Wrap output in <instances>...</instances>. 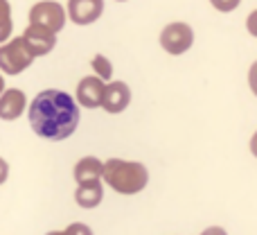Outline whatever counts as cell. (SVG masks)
<instances>
[{
  "label": "cell",
  "mask_w": 257,
  "mask_h": 235,
  "mask_svg": "<svg viewBox=\"0 0 257 235\" xmlns=\"http://www.w3.org/2000/svg\"><path fill=\"white\" fill-rule=\"evenodd\" d=\"M27 120L39 138L54 142L66 140L79 124V104L66 91L45 89L30 102Z\"/></svg>",
  "instance_id": "obj_1"
},
{
  "label": "cell",
  "mask_w": 257,
  "mask_h": 235,
  "mask_svg": "<svg viewBox=\"0 0 257 235\" xmlns=\"http://www.w3.org/2000/svg\"><path fill=\"white\" fill-rule=\"evenodd\" d=\"M102 179L120 195H138L149 183V170L138 161L108 159L104 163Z\"/></svg>",
  "instance_id": "obj_2"
},
{
  "label": "cell",
  "mask_w": 257,
  "mask_h": 235,
  "mask_svg": "<svg viewBox=\"0 0 257 235\" xmlns=\"http://www.w3.org/2000/svg\"><path fill=\"white\" fill-rule=\"evenodd\" d=\"M34 63V57L30 54V50L25 48L21 36L9 39L7 43L0 45V72L3 75H21Z\"/></svg>",
  "instance_id": "obj_3"
},
{
  "label": "cell",
  "mask_w": 257,
  "mask_h": 235,
  "mask_svg": "<svg viewBox=\"0 0 257 235\" xmlns=\"http://www.w3.org/2000/svg\"><path fill=\"white\" fill-rule=\"evenodd\" d=\"M66 21H68L66 9L57 0H41L30 9V25L43 27V30L52 32V34H59L66 27Z\"/></svg>",
  "instance_id": "obj_4"
},
{
  "label": "cell",
  "mask_w": 257,
  "mask_h": 235,
  "mask_svg": "<svg viewBox=\"0 0 257 235\" xmlns=\"http://www.w3.org/2000/svg\"><path fill=\"white\" fill-rule=\"evenodd\" d=\"M194 43V30L187 23H169L160 32V48L167 54H185Z\"/></svg>",
  "instance_id": "obj_5"
},
{
  "label": "cell",
  "mask_w": 257,
  "mask_h": 235,
  "mask_svg": "<svg viewBox=\"0 0 257 235\" xmlns=\"http://www.w3.org/2000/svg\"><path fill=\"white\" fill-rule=\"evenodd\" d=\"M21 39L34 59L50 54L54 50V45H57V34L43 30V27H34V25H27L25 32L21 34Z\"/></svg>",
  "instance_id": "obj_6"
},
{
  "label": "cell",
  "mask_w": 257,
  "mask_h": 235,
  "mask_svg": "<svg viewBox=\"0 0 257 235\" xmlns=\"http://www.w3.org/2000/svg\"><path fill=\"white\" fill-rule=\"evenodd\" d=\"M104 14V0H68L66 16L75 25H90Z\"/></svg>",
  "instance_id": "obj_7"
},
{
  "label": "cell",
  "mask_w": 257,
  "mask_h": 235,
  "mask_svg": "<svg viewBox=\"0 0 257 235\" xmlns=\"http://www.w3.org/2000/svg\"><path fill=\"white\" fill-rule=\"evenodd\" d=\"M131 104V89L124 82H111L104 86V95H102V109L106 113H122L124 109Z\"/></svg>",
  "instance_id": "obj_8"
},
{
  "label": "cell",
  "mask_w": 257,
  "mask_h": 235,
  "mask_svg": "<svg viewBox=\"0 0 257 235\" xmlns=\"http://www.w3.org/2000/svg\"><path fill=\"white\" fill-rule=\"evenodd\" d=\"M104 82L99 77L90 75L77 84V104H81L84 109H99L102 107V95H104Z\"/></svg>",
  "instance_id": "obj_9"
},
{
  "label": "cell",
  "mask_w": 257,
  "mask_h": 235,
  "mask_svg": "<svg viewBox=\"0 0 257 235\" xmlns=\"http://www.w3.org/2000/svg\"><path fill=\"white\" fill-rule=\"evenodd\" d=\"M27 109V98L21 89H5L0 93V120H18Z\"/></svg>",
  "instance_id": "obj_10"
},
{
  "label": "cell",
  "mask_w": 257,
  "mask_h": 235,
  "mask_svg": "<svg viewBox=\"0 0 257 235\" xmlns=\"http://www.w3.org/2000/svg\"><path fill=\"white\" fill-rule=\"evenodd\" d=\"M102 170L104 163L95 156H84L75 163L72 170V177H75L77 186H84V183H93V181H102Z\"/></svg>",
  "instance_id": "obj_11"
},
{
  "label": "cell",
  "mask_w": 257,
  "mask_h": 235,
  "mask_svg": "<svg viewBox=\"0 0 257 235\" xmlns=\"http://www.w3.org/2000/svg\"><path fill=\"white\" fill-rule=\"evenodd\" d=\"M104 199V186L102 181H93V183H84V186H77L75 190V201L81 208H97Z\"/></svg>",
  "instance_id": "obj_12"
},
{
  "label": "cell",
  "mask_w": 257,
  "mask_h": 235,
  "mask_svg": "<svg viewBox=\"0 0 257 235\" xmlns=\"http://www.w3.org/2000/svg\"><path fill=\"white\" fill-rule=\"evenodd\" d=\"M12 30H14L12 5H9V0H0V45L9 41V36H12Z\"/></svg>",
  "instance_id": "obj_13"
},
{
  "label": "cell",
  "mask_w": 257,
  "mask_h": 235,
  "mask_svg": "<svg viewBox=\"0 0 257 235\" xmlns=\"http://www.w3.org/2000/svg\"><path fill=\"white\" fill-rule=\"evenodd\" d=\"M90 66H93V70H95V77H99L102 82H108L113 77V66L104 54H95Z\"/></svg>",
  "instance_id": "obj_14"
},
{
  "label": "cell",
  "mask_w": 257,
  "mask_h": 235,
  "mask_svg": "<svg viewBox=\"0 0 257 235\" xmlns=\"http://www.w3.org/2000/svg\"><path fill=\"white\" fill-rule=\"evenodd\" d=\"M210 3H212V7L217 9V12H221V14H230V12H235V9L239 7L241 0H210Z\"/></svg>",
  "instance_id": "obj_15"
},
{
  "label": "cell",
  "mask_w": 257,
  "mask_h": 235,
  "mask_svg": "<svg viewBox=\"0 0 257 235\" xmlns=\"http://www.w3.org/2000/svg\"><path fill=\"white\" fill-rule=\"evenodd\" d=\"M63 235H93V231H90V226L84 222H72L70 226L63 231Z\"/></svg>",
  "instance_id": "obj_16"
},
{
  "label": "cell",
  "mask_w": 257,
  "mask_h": 235,
  "mask_svg": "<svg viewBox=\"0 0 257 235\" xmlns=\"http://www.w3.org/2000/svg\"><path fill=\"white\" fill-rule=\"evenodd\" d=\"M246 30L250 32V36H255L257 39V9L255 12H250V16L246 18Z\"/></svg>",
  "instance_id": "obj_17"
},
{
  "label": "cell",
  "mask_w": 257,
  "mask_h": 235,
  "mask_svg": "<svg viewBox=\"0 0 257 235\" xmlns=\"http://www.w3.org/2000/svg\"><path fill=\"white\" fill-rule=\"evenodd\" d=\"M248 86L253 91V95L257 98V61L250 66V72H248Z\"/></svg>",
  "instance_id": "obj_18"
},
{
  "label": "cell",
  "mask_w": 257,
  "mask_h": 235,
  "mask_svg": "<svg viewBox=\"0 0 257 235\" xmlns=\"http://www.w3.org/2000/svg\"><path fill=\"white\" fill-rule=\"evenodd\" d=\"M7 179H9V163L3 159V156H0V186H3Z\"/></svg>",
  "instance_id": "obj_19"
},
{
  "label": "cell",
  "mask_w": 257,
  "mask_h": 235,
  "mask_svg": "<svg viewBox=\"0 0 257 235\" xmlns=\"http://www.w3.org/2000/svg\"><path fill=\"white\" fill-rule=\"evenodd\" d=\"M201 235H228V233H226V228H221V226H210V228H205Z\"/></svg>",
  "instance_id": "obj_20"
},
{
  "label": "cell",
  "mask_w": 257,
  "mask_h": 235,
  "mask_svg": "<svg viewBox=\"0 0 257 235\" xmlns=\"http://www.w3.org/2000/svg\"><path fill=\"white\" fill-rule=\"evenodd\" d=\"M250 151H253V156L257 159V131L253 133V138H250Z\"/></svg>",
  "instance_id": "obj_21"
},
{
  "label": "cell",
  "mask_w": 257,
  "mask_h": 235,
  "mask_svg": "<svg viewBox=\"0 0 257 235\" xmlns=\"http://www.w3.org/2000/svg\"><path fill=\"white\" fill-rule=\"evenodd\" d=\"M5 91V77H3V72H0V93Z\"/></svg>",
  "instance_id": "obj_22"
},
{
  "label": "cell",
  "mask_w": 257,
  "mask_h": 235,
  "mask_svg": "<svg viewBox=\"0 0 257 235\" xmlns=\"http://www.w3.org/2000/svg\"><path fill=\"white\" fill-rule=\"evenodd\" d=\"M45 235H63V231H50V233H45Z\"/></svg>",
  "instance_id": "obj_23"
},
{
  "label": "cell",
  "mask_w": 257,
  "mask_h": 235,
  "mask_svg": "<svg viewBox=\"0 0 257 235\" xmlns=\"http://www.w3.org/2000/svg\"><path fill=\"white\" fill-rule=\"evenodd\" d=\"M117 3H126V0H117Z\"/></svg>",
  "instance_id": "obj_24"
}]
</instances>
